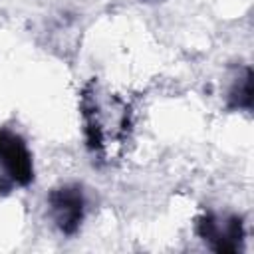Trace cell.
Instances as JSON below:
<instances>
[{
  "instance_id": "7a4b0ae2",
  "label": "cell",
  "mask_w": 254,
  "mask_h": 254,
  "mask_svg": "<svg viewBox=\"0 0 254 254\" xmlns=\"http://www.w3.org/2000/svg\"><path fill=\"white\" fill-rule=\"evenodd\" d=\"M50 208L56 224L64 232H73L83 214V198L77 189H60L50 196Z\"/></svg>"
},
{
  "instance_id": "6da1fadb",
  "label": "cell",
  "mask_w": 254,
  "mask_h": 254,
  "mask_svg": "<svg viewBox=\"0 0 254 254\" xmlns=\"http://www.w3.org/2000/svg\"><path fill=\"white\" fill-rule=\"evenodd\" d=\"M0 167L12 181L20 185H26L32 179L30 153L22 143V139L10 131L0 133Z\"/></svg>"
}]
</instances>
